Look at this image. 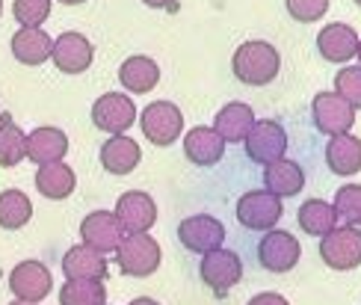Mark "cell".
I'll return each mask as SVG.
<instances>
[{"instance_id":"6da1fadb","label":"cell","mask_w":361,"mask_h":305,"mask_svg":"<svg viewBox=\"0 0 361 305\" xmlns=\"http://www.w3.org/2000/svg\"><path fill=\"white\" fill-rule=\"evenodd\" d=\"M231 71L246 86H267L279 78L281 56L276 51V44H269V42H243L234 51Z\"/></svg>"},{"instance_id":"7a4b0ae2","label":"cell","mask_w":361,"mask_h":305,"mask_svg":"<svg viewBox=\"0 0 361 305\" xmlns=\"http://www.w3.org/2000/svg\"><path fill=\"white\" fill-rule=\"evenodd\" d=\"M160 246L152 234H125L116 246V264L125 276L148 279L160 267Z\"/></svg>"},{"instance_id":"3957f363","label":"cell","mask_w":361,"mask_h":305,"mask_svg":"<svg viewBox=\"0 0 361 305\" xmlns=\"http://www.w3.org/2000/svg\"><path fill=\"white\" fill-rule=\"evenodd\" d=\"M140 128H142L148 143L166 148L175 140H180V131H184V116H180V110L172 101H154V104H148L145 110L140 113Z\"/></svg>"},{"instance_id":"277c9868","label":"cell","mask_w":361,"mask_h":305,"mask_svg":"<svg viewBox=\"0 0 361 305\" xmlns=\"http://www.w3.org/2000/svg\"><path fill=\"white\" fill-rule=\"evenodd\" d=\"M281 217H284L281 199L267 190L243 193L237 202V222L249 228V232H269V228H276Z\"/></svg>"},{"instance_id":"5b68a950","label":"cell","mask_w":361,"mask_h":305,"mask_svg":"<svg viewBox=\"0 0 361 305\" xmlns=\"http://www.w3.org/2000/svg\"><path fill=\"white\" fill-rule=\"evenodd\" d=\"M320 258L332 270H355L361 264V228L341 225L320 240Z\"/></svg>"},{"instance_id":"8992f818","label":"cell","mask_w":361,"mask_h":305,"mask_svg":"<svg viewBox=\"0 0 361 305\" xmlns=\"http://www.w3.org/2000/svg\"><path fill=\"white\" fill-rule=\"evenodd\" d=\"M199 276L216 297H222L243 279V261H240V255L231 249H214V252L202 255Z\"/></svg>"},{"instance_id":"52a82bcc","label":"cell","mask_w":361,"mask_h":305,"mask_svg":"<svg viewBox=\"0 0 361 305\" xmlns=\"http://www.w3.org/2000/svg\"><path fill=\"white\" fill-rule=\"evenodd\" d=\"M243 145H246V155H249L252 163L269 166V163L284 157V151H288V133H284V128L279 125V121L261 119V121L252 125Z\"/></svg>"},{"instance_id":"ba28073f","label":"cell","mask_w":361,"mask_h":305,"mask_svg":"<svg viewBox=\"0 0 361 305\" xmlns=\"http://www.w3.org/2000/svg\"><path fill=\"white\" fill-rule=\"evenodd\" d=\"M299 258H302L299 240L281 228H269L258 243V261L269 273H290L299 264Z\"/></svg>"},{"instance_id":"9c48e42d","label":"cell","mask_w":361,"mask_h":305,"mask_svg":"<svg viewBox=\"0 0 361 305\" xmlns=\"http://www.w3.org/2000/svg\"><path fill=\"white\" fill-rule=\"evenodd\" d=\"M178 240L184 249L195 255H207L214 249H222L225 225L216 217H210V213H195V217H187L178 225Z\"/></svg>"},{"instance_id":"30bf717a","label":"cell","mask_w":361,"mask_h":305,"mask_svg":"<svg viewBox=\"0 0 361 305\" xmlns=\"http://www.w3.org/2000/svg\"><path fill=\"white\" fill-rule=\"evenodd\" d=\"M137 121V107L122 92H107L92 104V125L110 136L125 133Z\"/></svg>"},{"instance_id":"8fae6325","label":"cell","mask_w":361,"mask_h":305,"mask_svg":"<svg viewBox=\"0 0 361 305\" xmlns=\"http://www.w3.org/2000/svg\"><path fill=\"white\" fill-rule=\"evenodd\" d=\"M113 213L122 222L125 234H148V228L157 222V202L142 190H130L118 196Z\"/></svg>"},{"instance_id":"7c38bea8","label":"cell","mask_w":361,"mask_h":305,"mask_svg":"<svg viewBox=\"0 0 361 305\" xmlns=\"http://www.w3.org/2000/svg\"><path fill=\"white\" fill-rule=\"evenodd\" d=\"M311 116H314L317 131L329 136L350 133V128L355 125V110L338 92H320L311 104Z\"/></svg>"},{"instance_id":"4fadbf2b","label":"cell","mask_w":361,"mask_h":305,"mask_svg":"<svg viewBox=\"0 0 361 305\" xmlns=\"http://www.w3.org/2000/svg\"><path fill=\"white\" fill-rule=\"evenodd\" d=\"M51 59L54 66L63 71V74H83L95 59V48L83 33H63L59 39H54V48H51Z\"/></svg>"},{"instance_id":"5bb4252c","label":"cell","mask_w":361,"mask_h":305,"mask_svg":"<svg viewBox=\"0 0 361 305\" xmlns=\"http://www.w3.org/2000/svg\"><path fill=\"white\" fill-rule=\"evenodd\" d=\"M51 287H54L51 270L42 261H21L9 273V291L21 302H42L51 294Z\"/></svg>"},{"instance_id":"9a60e30c","label":"cell","mask_w":361,"mask_h":305,"mask_svg":"<svg viewBox=\"0 0 361 305\" xmlns=\"http://www.w3.org/2000/svg\"><path fill=\"white\" fill-rule=\"evenodd\" d=\"M80 237H83V246L104 255V252H116V246L125 237V228L116 220L113 210H92L80 222Z\"/></svg>"},{"instance_id":"2e32d148","label":"cell","mask_w":361,"mask_h":305,"mask_svg":"<svg viewBox=\"0 0 361 305\" xmlns=\"http://www.w3.org/2000/svg\"><path fill=\"white\" fill-rule=\"evenodd\" d=\"M63 273L68 282H104L107 279V258L80 243L63 255Z\"/></svg>"},{"instance_id":"e0dca14e","label":"cell","mask_w":361,"mask_h":305,"mask_svg":"<svg viewBox=\"0 0 361 305\" xmlns=\"http://www.w3.org/2000/svg\"><path fill=\"white\" fill-rule=\"evenodd\" d=\"M98 157H101V166L110 175H130L140 166L142 151H140V143L137 140H130V136L118 133V136H110V140L101 145V155Z\"/></svg>"},{"instance_id":"ac0fdd59","label":"cell","mask_w":361,"mask_h":305,"mask_svg":"<svg viewBox=\"0 0 361 305\" xmlns=\"http://www.w3.org/2000/svg\"><path fill=\"white\" fill-rule=\"evenodd\" d=\"M68 155V136L59 128H36L33 133H27V157L36 166H48V163H59Z\"/></svg>"},{"instance_id":"d6986e66","label":"cell","mask_w":361,"mask_h":305,"mask_svg":"<svg viewBox=\"0 0 361 305\" xmlns=\"http://www.w3.org/2000/svg\"><path fill=\"white\" fill-rule=\"evenodd\" d=\"M317 51L326 63H350L358 51V36L347 24H326L317 36Z\"/></svg>"},{"instance_id":"ffe728a7","label":"cell","mask_w":361,"mask_h":305,"mask_svg":"<svg viewBox=\"0 0 361 305\" xmlns=\"http://www.w3.org/2000/svg\"><path fill=\"white\" fill-rule=\"evenodd\" d=\"M184 155L195 166H216L222 160V155H225V140L214 128L199 125V128L187 131V136H184Z\"/></svg>"},{"instance_id":"44dd1931","label":"cell","mask_w":361,"mask_h":305,"mask_svg":"<svg viewBox=\"0 0 361 305\" xmlns=\"http://www.w3.org/2000/svg\"><path fill=\"white\" fill-rule=\"evenodd\" d=\"M255 110L249 104H243V101H231V104H225L222 110L216 113V119H214V131L225 140V145L228 143H243L246 136H249V131H252V125H255Z\"/></svg>"},{"instance_id":"7402d4cb","label":"cell","mask_w":361,"mask_h":305,"mask_svg":"<svg viewBox=\"0 0 361 305\" xmlns=\"http://www.w3.org/2000/svg\"><path fill=\"white\" fill-rule=\"evenodd\" d=\"M264 187H267V193L279 196V199H290V196H299V190L305 187L302 166L288 160V157L269 163L267 169H264Z\"/></svg>"},{"instance_id":"603a6c76","label":"cell","mask_w":361,"mask_h":305,"mask_svg":"<svg viewBox=\"0 0 361 305\" xmlns=\"http://www.w3.org/2000/svg\"><path fill=\"white\" fill-rule=\"evenodd\" d=\"M12 56L18 59L21 66H42L44 59H51V48L54 39L44 33V30H33V27H21L18 33L12 36Z\"/></svg>"},{"instance_id":"cb8c5ba5","label":"cell","mask_w":361,"mask_h":305,"mask_svg":"<svg viewBox=\"0 0 361 305\" xmlns=\"http://www.w3.org/2000/svg\"><path fill=\"white\" fill-rule=\"evenodd\" d=\"M118 83L133 95H145L160 83V68L152 56H142V54L128 56L122 68H118Z\"/></svg>"},{"instance_id":"d4e9b609","label":"cell","mask_w":361,"mask_h":305,"mask_svg":"<svg viewBox=\"0 0 361 305\" xmlns=\"http://www.w3.org/2000/svg\"><path fill=\"white\" fill-rule=\"evenodd\" d=\"M326 163L335 175H343V178L361 172V140L353 133L332 136L326 145Z\"/></svg>"},{"instance_id":"484cf974","label":"cell","mask_w":361,"mask_h":305,"mask_svg":"<svg viewBox=\"0 0 361 305\" xmlns=\"http://www.w3.org/2000/svg\"><path fill=\"white\" fill-rule=\"evenodd\" d=\"M78 187V178H74V169L68 163H48V166H39L36 172V190L51 202H63L74 193Z\"/></svg>"},{"instance_id":"4316f807","label":"cell","mask_w":361,"mask_h":305,"mask_svg":"<svg viewBox=\"0 0 361 305\" xmlns=\"http://www.w3.org/2000/svg\"><path fill=\"white\" fill-rule=\"evenodd\" d=\"M296 222H299V228H302L305 234L326 237L332 228H338V213H335L332 205L323 202V199H308V202L299 205Z\"/></svg>"},{"instance_id":"83f0119b","label":"cell","mask_w":361,"mask_h":305,"mask_svg":"<svg viewBox=\"0 0 361 305\" xmlns=\"http://www.w3.org/2000/svg\"><path fill=\"white\" fill-rule=\"evenodd\" d=\"M27 157V133L15 125L12 116H0V166L12 169Z\"/></svg>"},{"instance_id":"f1b7e54d","label":"cell","mask_w":361,"mask_h":305,"mask_svg":"<svg viewBox=\"0 0 361 305\" xmlns=\"http://www.w3.org/2000/svg\"><path fill=\"white\" fill-rule=\"evenodd\" d=\"M33 217V202L21 190H4L0 193V228L18 232Z\"/></svg>"},{"instance_id":"f546056e","label":"cell","mask_w":361,"mask_h":305,"mask_svg":"<svg viewBox=\"0 0 361 305\" xmlns=\"http://www.w3.org/2000/svg\"><path fill=\"white\" fill-rule=\"evenodd\" d=\"M59 305H107L104 282H66L59 291Z\"/></svg>"},{"instance_id":"4dcf8cb0","label":"cell","mask_w":361,"mask_h":305,"mask_svg":"<svg viewBox=\"0 0 361 305\" xmlns=\"http://www.w3.org/2000/svg\"><path fill=\"white\" fill-rule=\"evenodd\" d=\"M335 213L338 220H343V225H361V184H347L341 187L335 196Z\"/></svg>"},{"instance_id":"1f68e13d","label":"cell","mask_w":361,"mask_h":305,"mask_svg":"<svg viewBox=\"0 0 361 305\" xmlns=\"http://www.w3.org/2000/svg\"><path fill=\"white\" fill-rule=\"evenodd\" d=\"M12 15H15V21H18L21 27L39 30L51 15V0H15Z\"/></svg>"},{"instance_id":"d6a6232c","label":"cell","mask_w":361,"mask_h":305,"mask_svg":"<svg viewBox=\"0 0 361 305\" xmlns=\"http://www.w3.org/2000/svg\"><path fill=\"white\" fill-rule=\"evenodd\" d=\"M335 92L347 101L353 110H361V66H347L338 71Z\"/></svg>"},{"instance_id":"836d02e7","label":"cell","mask_w":361,"mask_h":305,"mask_svg":"<svg viewBox=\"0 0 361 305\" xmlns=\"http://www.w3.org/2000/svg\"><path fill=\"white\" fill-rule=\"evenodd\" d=\"M288 12L299 24H314L329 12V0H288Z\"/></svg>"},{"instance_id":"e575fe53","label":"cell","mask_w":361,"mask_h":305,"mask_svg":"<svg viewBox=\"0 0 361 305\" xmlns=\"http://www.w3.org/2000/svg\"><path fill=\"white\" fill-rule=\"evenodd\" d=\"M246 305H290L288 299H284L281 294H273V291H267V294H258V297H252Z\"/></svg>"},{"instance_id":"d590c367","label":"cell","mask_w":361,"mask_h":305,"mask_svg":"<svg viewBox=\"0 0 361 305\" xmlns=\"http://www.w3.org/2000/svg\"><path fill=\"white\" fill-rule=\"evenodd\" d=\"M142 4L152 9H178V0H142Z\"/></svg>"},{"instance_id":"8d00e7d4","label":"cell","mask_w":361,"mask_h":305,"mask_svg":"<svg viewBox=\"0 0 361 305\" xmlns=\"http://www.w3.org/2000/svg\"><path fill=\"white\" fill-rule=\"evenodd\" d=\"M130 305H160L157 299H152V297H140V299H133Z\"/></svg>"},{"instance_id":"74e56055","label":"cell","mask_w":361,"mask_h":305,"mask_svg":"<svg viewBox=\"0 0 361 305\" xmlns=\"http://www.w3.org/2000/svg\"><path fill=\"white\" fill-rule=\"evenodd\" d=\"M59 4H66V6H80V4H86V0H59Z\"/></svg>"},{"instance_id":"f35d334b","label":"cell","mask_w":361,"mask_h":305,"mask_svg":"<svg viewBox=\"0 0 361 305\" xmlns=\"http://www.w3.org/2000/svg\"><path fill=\"white\" fill-rule=\"evenodd\" d=\"M12 305H39V302H21V299H15Z\"/></svg>"},{"instance_id":"ab89813d","label":"cell","mask_w":361,"mask_h":305,"mask_svg":"<svg viewBox=\"0 0 361 305\" xmlns=\"http://www.w3.org/2000/svg\"><path fill=\"white\" fill-rule=\"evenodd\" d=\"M355 56H358V59H361V39H358V51H355Z\"/></svg>"},{"instance_id":"60d3db41","label":"cell","mask_w":361,"mask_h":305,"mask_svg":"<svg viewBox=\"0 0 361 305\" xmlns=\"http://www.w3.org/2000/svg\"><path fill=\"white\" fill-rule=\"evenodd\" d=\"M0 12H4V0H0Z\"/></svg>"},{"instance_id":"b9f144b4","label":"cell","mask_w":361,"mask_h":305,"mask_svg":"<svg viewBox=\"0 0 361 305\" xmlns=\"http://www.w3.org/2000/svg\"><path fill=\"white\" fill-rule=\"evenodd\" d=\"M355 4H358V6H361V0H355Z\"/></svg>"}]
</instances>
